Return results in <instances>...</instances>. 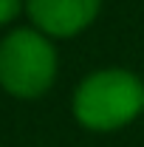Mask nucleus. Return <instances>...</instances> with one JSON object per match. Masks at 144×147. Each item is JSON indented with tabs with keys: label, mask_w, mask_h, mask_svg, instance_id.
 I'll list each match as a JSON object with an SVG mask.
<instances>
[{
	"label": "nucleus",
	"mask_w": 144,
	"mask_h": 147,
	"mask_svg": "<svg viewBox=\"0 0 144 147\" xmlns=\"http://www.w3.org/2000/svg\"><path fill=\"white\" fill-rule=\"evenodd\" d=\"M144 110V85L136 74L110 68L96 71L76 88L73 113L90 130H116Z\"/></svg>",
	"instance_id": "1"
},
{
	"label": "nucleus",
	"mask_w": 144,
	"mask_h": 147,
	"mask_svg": "<svg viewBox=\"0 0 144 147\" xmlns=\"http://www.w3.org/2000/svg\"><path fill=\"white\" fill-rule=\"evenodd\" d=\"M57 74V51L42 31L20 28L0 42V85L14 96H40Z\"/></svg>",
	"instance_id": "2"
},
{
	"label": "nucleus",
	"mask_w": 144,
	"mask_h": 147,
	"mask_svg": "<svg viewBox=\"0 0 144 147\" xmlns=\"http://www.w3.org/2000/svg\"><path fill=\"white\" fill-rule=\"evenodd\" d=\"M102 0H28V14L42 34L71 37L88 28Z\"/></svg>",
	"instance_id": "3"
},
{
	"label": "nucleus",
	"mask_w": 144,
	"mask_h": 147,
	"mask_svg": "<svg viewBox=\"0 0 144 147\" xmlns=\"http://www.w3.org/2000/svg\"><path fill=\"white\" fill-rule=\"evenodd\" d=\"M20 11V0H0V26L14 20Z\"/></svg>",
	"instance_id": "4"
}]
</instances>
